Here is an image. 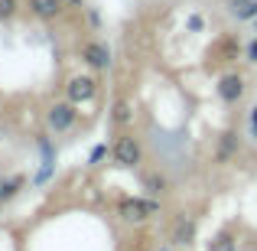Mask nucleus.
I'll list each match as a JSON object with an SVG mask.
<instances>
[{
  "label": "nucleus",
  "instance_id": "obj_11",
  "mask_svg": "<svg viewBox=\"0 0 257 251\" xmlns=\"http://www.w3.org/2000/svg\"><path fill=\"white\" fill-rule=\"evenodd\" d=\"M192 238V225H189V222H182L179 228H176V235H173V241L176 245H186V241Z\"/></svg>",
  "mask_w": 257,
  "mask_h": 251
},
{
  "label": "nucleus",
  "instance_id": "obj_15",
  "mask_svg": "<svg viewBox=\"0 0 257 251\" xmlns=\"http://www.w3.org/2000/svg\"><path fill=\"white\" fill-rule=\"evenodd\" d=\"M251 17H257V0H251V4L238 13V20H251Z\"/></svg>",
  "mask_w": 257,
  "mask_h": 251
},
{
  "label": "nucleus",
  "instance_id": "obj_7",
  "mask_svg": "<svg viewBox=\"0 0 257 251\" xmlns=\"http://www.w3.org/2000/svg\"><path fill=\"white\" fill-rule=\"evenodd\" d=\"M30 10L39 20H52V17L62 13V0H30Z\"/></svg>",
  "mask_w": 257,
  "mask_h": 251
},
{
  "label": "nucleus",
  "instance_id": "obj_20",
  "mask_svg": "<svg viewBox=\"0 0 257 251\" xmlns=\"http://www.w3.org/2000/svg\"><path fill=\"white\" fill-rule=\"evenodd\" d=\"M0 209H4V196H0Z\"/></svg>",
  "mask_w": 257,
  "mask_h": 251
},
{
  "label": "nucleus",
  "instance_id": "obj_6",
  "mask_svg": "<svg viewBox=\"0 0 257 251\" xmlns=\"http://www.w3.org/2000/svg\"><path fill=\"white\" fill-rule=\"evenodd\" d=\"M218 95L221 101H238L241 95H244V82H241V75H225L218 85Z\"/></svg>",
  "mask_w": 257,
  "mask_h": 251
},
{
  "label": "nucleus",
  "instance_id": "obj_3",
  "mask_svg": "<svg viewBox=\"0 0 257 251\" xmlns=\"http://www.w3.org/2000/svg\"><path fill=\"white\" fill-rule=\"evenodd\" d=\"M114 160L120 166H137L140 163V140L137 137H120L114 144Z\"/></svg>",
  "mask_w": 257,
  "mask_h": 251
},
{
  "label": "nucleus",
  "instance_id": "obj_4",
  "mask_svg": "<svg viewBox=\"0 0 257 251\" xmlns=\"http://www.w3.org/2000/svg\"><path fill=\"white\" fill-rule=\"evenodd\" d=\"M82 59L91 69H107L111 65V52H107V46H101V43H85L82 46Z\"/></svg>",
  "mask_w": 257,
  "mask_h": 251
},
{
  "label": "nucleus",
  "instance_id": "obj_2",
  "mask_svg": "<svg viewBox=\"0 0 257 251\" xmlns=\"http://www.w3.org/2000/svg\"><path fill=\"white\" fill-rule=\"evenodd\" d=\"M78 111H75V101H59V105L49 108V127L52 131H69L75 124Z\"/></svg>",
  "mask_w": 257,
  "mask_h": 251
},
{
  "label": "nucleus",
  "instance_id": "obj_5",
  "mask_svg": "<svg viewBox=\"0 0 257 251\" xmlns=\"http://www.w3.org/2000/svg\"><path fill=\"white\" fill-rule=\"evenodd\" d=\"M88 98H94V78H88V75H75L69 82V101H88Z\"/></svg>",
  "mask_w": 257,
  "mask_h": 251
},
{
  "label": "nucleus",
  "instance_id": "obj_19",
  "mask_svg": "<svg viewBox=\"0 0 257 251\" xmlns=\"http://www.w3.org/2000/svg\"><path fill=\"white\" fill-rule=\"evenodd\" d=\"M69 4H75V7H82V0H69Z\"/></svg>",
  "mask_w": 257,
  "mask_h": 251
},
{
  "label": "nucleus",
  "instance_id": "obj_12",
  "mask_svg": "<svg viewBox=\"0 0 257 251\" xmlns=\"http://www.w3.org/2000/svg\"><path fill=\"white\" fill-rule=\"evenodd\" d=\"M17 13V0H0V20H10Z\"/></svg>",
  "mask_w": 257,
  "mask_h": 251
},
{
  "label": "nucleus",
  "instance_id": "obj_8",
  "mask_svg": "<svg viewBox=\"0 0 257 251\" xmlns=\"http://www.w3.org/2000/svg\"><path fill=\"white\" fill-rule=\"evenodd\" d=\"M20 186H23V180H17V176H13V180H7V183H0V196H4V202L10 199V196H17Z\"/></svg>",
  "mask_w": 257,
  "mask_h": 251
},
{
  "label": "nucleus",
  "instance_id": "obj_17",
  "mask_svg": "<svg viewBox=\"0 0 257 251\" xmlns=\"http://www.w3.org/2000/svg\"><path fill=\"white\" fill-rule=\"evenodd\" d=\"M189 30H202V17H189Z\"/></svg>",
  "mask_w": 257,
  "mask_h": 251
},
{
  "label": "nucleus",
  "instance_id": "obj_16",
  "mask_svg": "<svg viewBox=\"0 0 257 251\" xmlns=\"http://www.w3.org/2000/svg\"><path fill=\"white\" fill-rule=\"evenodd\" d=\"M247 59H251V62H257V39H254L251 46H247Z\"/></svg>",
  "mask_w": 257,
  "mask_h": 251
},
{
  "label": "nucleus",
  "instance_id": "obj_14",
  "mask_svg": "<svg viewBox=\"0 0 257 251\" xmlns=\"http://www.w3.org/2000/svg\"><path fill=\"white\" fill-rule=\"evenodd\" d=\"M212 251H234V245H231V238H228V235H221V238H215Z\"/></svg>",
  "mask_w": 257,
  "mask_h": 251
},
{
  "label": "nucleus",
  "instance_id": "obj_10",
  "mask_svg": "<svg viewBox=\"0 0 257 251\" xmlns=\"http://www.w3.org/2000/svg\"><path fill=\"white\" fill-rule=\"evenodd\" d=\"M231 153H234V134H225V140H221V150H218V160L225 163Z\"/></svg>",
  "mask_w": 257,
  "mask_h": 251
},
{
  "label": "nucleus",
  "instance_id": "obj_13",
  "mask_svg": "<svg viewBox=\"0 0 257 251\" xmlns=\"http://www.w3.org/2000/svg\"><path fill=\"white\" fill-rule=\"evenodd\" d=\"M104 157H107V144H98V147L91 150V157H88V163H101Z\"/></svg>",
  "mask_w": 257,
  "mask_h": 251
},
{
  "label": "nucleus",
  "instance_id": "obj_1",
  "mask_svg": "<svg viewBox=\"0 0 257 251\" xmlns=\"http://www.w3.org/2000/svg\"><path fill=\"white\" fill-rule=\"evenodd\" d=\"M157 212H160V206L153 199H124L120 202V219L124 222H147Z\"/></svg>",
  "mask_w": 257,
  "mask_h": 251
},
{
  "label": "nucleus",
  "instance_id": "obj_18",
  "mask_svg": "<svg viewBox=\"0 0 257 251\" xmlns=\"http://www.w3.org/2000/svg\"><path fill=\"white\" fill-rule=\"evenodd\" d=\"M251 134L257 137V108H251Z\"/></svg>",
  "mask_w": 257,
  "mask_h": 251
},
{
  "label": "nucleus",
  "instance_id": "obj_9",
  "mask_svg": "<svg viewBox=\"0 0 257 251\" xmlns=\"http://www.w3.org/2000/svg\"><path fill=\"white\" fill-rule=\"evenodd\" d=\"M114 121H117V124H127V121H131V105H127V101H117V105H114Z\"/></svg>",
  "mask_w": 257,
  "mask_h": 251
}]
</instances>
